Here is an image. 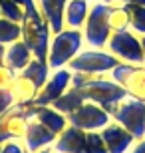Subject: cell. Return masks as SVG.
Returning <instances> with one entry per match:
<instances>
[{
  "instance_id": "11",
  "label": "cell",
  "mask_w": 145,
  "mask_h": 153,
  "mask_svg": "<svg viewBox=\"0 0 145 153\" xmlns=\"http://www.w3.org/2000/svg\"><path fill=\"white\" fill-rule=\"evenodd\" d=\"M30 115L28 108H20V105H12L0 114V145L6 141H24L26 135V127H28Z\"/></svg>"
},
{
  "instance_id": "2",
  "label": "cell",
  "mask_w": 145,
  "mask_h": 153,
  "mask_svg": "<svg viewBox=\"0 0 145 153\" xmlns=\"http://www.w3.org/2000/svg\"><path fill=\"white\" fill-rule=\"evenodd\" d=\"M54 153H107L100 131H86L76 125H66V129L52 143Z\"/></svg>"
},
{
  "instance_id": "19",
  "label": "cell",
  "mask_w": 145,
  "mask_h": 153,
  "mask_svg": "<svg viewBox=\"0 0 145 153\" xmlns=\"http://www.w3.org/2000/svg\"><path fill=\"white\" fill-rule=\"evenodd\" d=\"M38 88L32 79H28L26 76L18 74L16 78V85L12 90V96H14V103L20 105V108H30L36 102V96H38Z\"/></svg>"
},
{
  "instance_id": "21",
  "label": "cell",
  "mask_w": 145,
  "mask_h": 153,
  "mask_svg": "<svg viewBox=\"0 0 145 153\" xmlns=\"http://www.w3.org/2000/svg\"><path fill=\"white\" fill-rule=\"evenodd\" d=\"M109 28H112V32L129 30V12L119 0L113 2L109 8Z\"/></svg>"
},
{
  "instance_id": "12",
  "label": "cell",
  "mask_w": 145,
  "mask_h": 153,
  "mask_svg": "<svg viewBox=\"0 0 145 153\" xmlns=\"http://www.w3.org/2000/svg\"><path fill=\"white\" fill-rule=\"evenodd\" d=\"M72 74L74 72L68 68L54 70V74H50L48 82L40 88L34 105H52L60 96H64L66 90L72 85Z\"/></svg>"
},
{
  "instance_id": "35",
  "label": "cell",
  "mask_w": 145,
  "mask_h": 153,
  "mask_svg": "<svg viewBox=\"0 0 145 153\" xmlns=\"http://www.w3.org/2000/svg\"><path fill=\"white\" fill-rule=\"evenodd\" d=\"M88 2H97V0H88Z\"/></svg>"
},
{
  "instance_id": "32",
  "label": "cell",
  "mask_w": 145,
  "mask_h": 153,
  "mask_svg": "<svg viewBox=\"0 0 145 153\" xmlns=\"http://www.w3.org/2000/svg\"><path fill=\"white\" fill-rule=\"evenodd\" d=\"M141 38V48H143V56H145V36H139Z\"/></svg>"
},
{
  "instance_id": "24",
  "label": "cell",
  "mask_w": 145,
  "mask_h": 153,
  "mask_svg": "<svg viewBox=\"0 0 145 153\" xmlns=\"http://www.w3.org/2000/svg\"><path fill=\"white\" fill-rule=\"evenodd\" d=\"M0 16L6 18V20L22 24L24 16H26V10H24L20 4L12 2V0H0Z\"/></svg>"
},
{
  "instance_id": "16",
  "label": "cell",
  "mask_w": 145,
  "mask_h": 153,
  "mask_svg": "<svg viewBox=\"0 0 145 153\" xmlns=\"http://www.w3.org/2000/svg\"><path fill=\"white\" fill-rule=\"evenodd\" d=\"M68 0H36L40 14L50 26L52 34L64 30V12H66Z\"/></svg>"
},
{
  "instance_id": "17",
  "label": "cell",
  "mask_w": 145,
  "mask_h": 153,
  "mask_svg": "<svg viewBox=\"0 0 145 153\" xmlns=\"http://www.w3.org/2000/svg\"><path fill=\"white\" fill-rule=\"evenodd\" d=\"M89 2L88 0H68L66 12H64V28L70 30H82L86 24V18L89 14Z\"/></svg>"
},
{
  "instance_id": "4",
  "label": "cell",
  "mask_w": 145,
  "mask_h": 153,
  "mask_svg": "<svg viewBox=\"0 0 145 153\" xmlns=\"http://www.w3.org/2000/svg\"><path fill=\"white\" fill-rule=\"evenodd\" d=\"M22 42L30 48L34 58L48 62V50H50V40H52V30L48 26L40 10L36 12H26L22 20Z\"/></svg>"
},
{
  "instance_id": "14",
  "label": "cell",
  "mask_w": 145,
  "mask_h": 153,
  "mask_svg": "<svg viewBox=\"0 0 145 153\" xmlns=\"http://www.w3.org/2000/svg\"><path fill=\"white\" fill-rule=\"evenodd\" d=\"M56 137H58V133H54L50 127L42 125L38 119L30 117L28 127H26V135H24L22 143L30 153H38L46 147H52V143L56 141Z\"/></svg>"
},
{
  "instance_id": "20",
  "label": "cell",
  "mask_w": 145,
  "mask_h": 153,
  "mask_svg": "<svg viewBox=\"0 0 145 153\" xmlns=\"http://www.w3.org/2000/svg\"><path fill=\"white\" fill-rule=\"evenodd\" d=\"M50 66H48V62H44V60H38V58H32V62L26 66V68L20 72L22 76H26L28 79H32L34 84H36V88H42V85L48 82V78H50Z\"/></svg>"
},
{
  "instance_id": "7",
  "label": "cell",
  "mask_w": 145,
  "mask_h": 153,
  "mask_svg": "<svg viewBox=\"0 0 145 153\" xmlns=\"http://www.w3.org/2000/svg\"><path fill=\"white\" fill-rule=\"evenodd\" d=\"M121 62L113 54H109L106 48L103 50L88 48V50L80 52L66 68L72 70V72H84V74H109Z\"/></svg>"
},
{
  "instance_id": "13",
  "label": "cell",
  "mask_w": 145,
  "mask_h": 153,
  "mask_svg": "<svg viewBox=\"0 0 145 153\" xmlns=\"http://www.w3.org/2000/svg\"><path fill=\"white\" fill-rule=\"evenodd\" d=\"M103 137V143L107 147V153H127L129 149L135 145V137L129 133L123 125L117 121H109V123L100 131Z\"/></svg>"
},
{
  "instance_id": "26",
  "label": "cell",
  "mask_w": 145,
  "mask_h": 153,
  "mask_svg": "<svg viewBox=\"0 0 145 153\" xmlns=\"http://www.w3.org/2000/svg\"><path fill=\"white\" fill-rule=\"evenodd\" d=\"M0 153H26V147L22 145V141H6L0 145Z\"/></svg>"
},
{
  "instance_id": "15",
  "label": "cell",
  "mask_w": 145,
  "mask_h": 153,
  "mask_svg": "<svg viewBox=\"0 0 145 153\" xmlns=\"http://www.w3.org/2000/svg\"><path fill=\"white\" fill-rule=\"evenodd\" d=\"M28 115L34 117V119H38L42 125L50 127V129L54 131V133H58V135L66 129V125H68V117L62 114V111L54 109L52 105H30Z\"/></svg>"
},
{
  "instance_id": "1",
  "label": "cell",
  "mask_w": 145,
  "mask_h": 153,
  "mask_svg": "<svg viewBox=\"0 0 145 153\" xmlns=\"http://www.w3.org/2000/svg\"><path fill=\"white\" fill-rule=\"evenodd\" d=\"M72 88H78L84 102H94L106 109H109L127 97V91L119 84H115L109 74H84L74 72L72 74Z\"/></svg>"
},
{
  "instance_id": "6",
  "label": "cell",
  "mask_w": 145,
  "mask_h": 153,
  "mask_svg": "<svg viewBox=\"0 0 145 153\" xmlns=\"http://www.w3.org/2000/svg\"><path fill=\"white\" fill-rule=\"evenodd\" d=\"M109 115L135 137V141L145 137V100L127 96L109 109Z\"/></svg>"
},
{
  "instance_id": "31",
  "label": "cell",
  "mask_w": 145,
  "mask_h": 153,
  "mask_svg": "<svg viewBox=\"0 0 145 153\" xmlns=\"http://www.w3.org/2000/svg\"><path fill=\"white\" fill-rule=\"evenodd\" d=\"M4 56H6V46L0 44V66L4 64Z\"/></svg>"
},
{
  "instance_id": "23",
  "label": "cell",
  "mask_w": 145,
  "mask_h": 153,
  "mask_svg": "<svg viewBox=\"0 0 145 153\" xmlns=\"http://www.w3.org/2000/svg\"><path fill=\"white\" fill-rule=\"evenodd\" d=\"M129 12V30L137 36H145V6L123 4Z\"/></svg>"
},
{
  "instance_id": "22",
  "label": "cell",
  "mask_w": 145,
  "mask_h": 153,
  "mask_svg": "<svg viewBox=\"0 0 145 153\" xmlns=\"http://www.w3.org/2000/svg\"><path fill=\"white\" fill-rule=\"evenodd\" d=\"M20 38H22V26L18 22H12V20H6L0 16V44L10 46Z\"/></svg>"
},
{
  "instance_id": "27",
  "label": "cell",
  "mask_w": 145,
  "mask_h": 153,
  "mask_svg": "<svg viewBox=\"0 0 145 153\" xmlns=\"http://www.w3.org/2000/svg\"><path fill=\"white\" fill-rule=\"evenodd\" d=\"M14 105V96L12 91H0V114H4L8 108Z\"/></svg>"
},
{
  "instance_id": "18",
  "label": "cell",
  "mask_w": 145,
  "mask_h": 153,
  "mask_svg": "<svg viewBox=\"0 0 145 153\" xmlns=\"http://www.w3.org/2000/svg\"><path fill=\"white\" fill-rule=\"evenodd\" d=\"M32 52L22 40H18L14 44L6 46V56H4V64L8 66L10 70H14L16 74H20L30 62H32Z\"/></svg>"
},
{
  "instance_id": "36",
  "label": "cell",
  "mask_w": 145,
  "mask_h": 153,
  "mask_svg": "<svg viewBox=\"0 0 145 153\" xmlns=\"http://www.w3.org/2000/svg\"><path fill=\"white\" fill-rule=\"evenodd\" d=\"M26 153H30V151H28V149H26Z\"/></svg>"
},
{
  "instance_id": "34",
  "label": "cell",
  "mask_w": 145,
  "mask_h": 153,
  "mask_svg": "<svg viewBox=\"0 0 145 153\" xmlns=\"http://www.w3.org/2000/svg\"><path fill=\"white\" fill-rule=\"evenodd\" d=\"M101 2H106V4H113V2H117V0H101Z\"/></svg>"
},
{
  "instance_id": "8",
  "label": "cell",
  "mask_w": 145,
  "mask_h": 153,
  "mask_svg": "<svg viewBox=\"0 0 145 153\" xmlns=\"http://www.w3.org/2000/svg\"><path fill=\"white\" fill-rule=\"evenodd\" d=\"M106 50L109 54L125 64H145L143 48H141V38L131 30H123V32H113L109 42H107Z\"/></svg>"
},
{
  "instance_id": "9",
  "label": "cell",
  "mask_w": 145,
  "mask_h": 153,
  "mask_svg": "<svg viewBox=\"0 0 145 153\" xmlns=\"http://www.w3.org/2000/svg\"><path fill=\"white\" fill-rule=\"evenodd\" d=\"M112 79L127 91L129 97L145 100V64H125L121 62L109 72Z\"/></svg>"
},
{
  "instance_id": "5",
  "label": "cell",
  "mask_w": 145,
  "mask_h": 153,
  "mask_svg": "<svg viewBox=\"0 0 145 153\" xmlns=\"http://www.w3.org/2000/svg\"><path fill=\"white\" fill-rule=\"evenodd\" d=\"M109 8L112 4H106V2H91L89 6V14L86 18V24L82 32H84V42L89 48H95V50H103L112 38V28H109Z\"/></svg>"
},
{
  "instance_id": "28",
  "label": "cell",
  "mask_w": 145,
  "mask_h": 153,
  "mask_svg": "<svg viewBox=\"0 0 145 153\" xmlns=\"http://www.w3.org/2000/svg\"><path fill=\"white\" fill-rule=\"evenodd\" d=\"M12 2L20 4L26 12H36V10H38V6H36V0H12Z\"/></svg>"
},
{
  "instance_id": "30",
  "label": "cell",
  "mask_w": 145,
  "mask_h": 153,
  "mask_svg": "<svg viewBox=\"0 0 145 153\" xmlns=\"http://www.w3.org/2000/svg\"><path fill=\"white\" fill-rule=\"evenodd\" d=\"M121 4H133V6H145V0H119Z\"/></svg>"
},
{
  "instance_id": "33",
  "label": "cell",
  "mask_w": 145,
  "mask_h": 153,
  "mask_svg": "<svg viewBox=\"0 0 145 153\" xmlns=\"http://www.w3.org/2000/svg\"><path fill=\"white\" fill-rule=\"evenodd\" d=\"M38 153H54V151H52V147H46V149H42V151H38Z\"/></svg>"
},
{
  "instance_id": "25",
  "label": "cell",
  "mask_w": 145,
  "mask_h": 153,
  "mask_svg": "<svg viewBox=\"0 0 145 153\" xmlns=\"http://www.w3.org/2000/svg\"><path fill=\"white\" fill-rule=\"evenodd\" d=\"M16 78L18 74L14 70H10L6 64L0 66V91H12L16 85Z\"/></svg>"
},
{
  "instance_id": "10",
  "label": "cell",
  "mask_w": 145,
  "mask_h": 153,
  "mask_svg": "<svg viewBox=\"0 0 145 153\" xmlns=\"http://www.w3.org/2000/svg\"><path fill=\"white\" fill-rule=\"evenodd\" d=\"M66 117L70 125H76V127L86 131H101L112 121V115L94 102H84L76 111L68 114Z\"/></svg>"
},
{
  "instance_id": "3",
  "label": "cell",
  "mask_w": 145,
  "mask_h": 153,
  "mask_svg": "<svg viewBox=\"0 0 145 153\" xmlns=\"http://www.w3.org/2000/svg\"><path fill=\"white\" fill-rule=\"evenodd\" d=\"M84 32L82 30H70L64 28L56 34H52L50 50H48V66L50 70L66 68L74 58L82 52L84 46Z\"/></svg>"
},
{
  "instance_id": "29",
  "label": "cell",
  "mask_w": 145,
  "mask_h": 153,
  "mask_svg": "<svg viewBox=\"0 0 145 153\" xmlns=\"http://www.w3.org/2000/svg\"><path fill=\"white\" fill-rule=\"evenodd\" d=\"M129 153H145V137L139 139V141H135V145L129 149Z\"/></svg>"
}]
</instances>
